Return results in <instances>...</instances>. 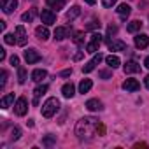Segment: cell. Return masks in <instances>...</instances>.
<instances>
[{"label":"cell","instance_id":"6da1fadb","mask_svg":"<svg viewBox=\"0 0 149 149\" xmlns=\"http://www.w3.org/2000/svg\"><path fill=\"white\" fill-rule=\"evenodd\" d=\"M97 126H98V119L97 118H81L76 125V135L83 140L91 139L93 135H97Z\"/></svg>","mask_w":149,"mask_h":149},{"label":"cell","instance_id":"7a4b0ae2","mask_svg":"<svg viewBox=\"0 0 149 149\" xmlns=\"http://www.w3.org/2000/svg\"><path fill=\"white\" fill-rule=\"evenodd\" d=\"M58 109H60V100L58 98H47L42 105V116L44 118H53Z\"/></svg>","mask_w":149,"mask_h":149},{"label":"cell","instance_id":"3957f363","mask_svg":"<svg viewBox=\"0 0 149 149\" xmlns=\"http://www.w3.org/2000/svg\"><path fill=\"white\" fill-rule=\"evenodd\" d=\"M102 40H104V37H102L98 32H95V33L91 35L90 44L86 46V53H97V51H98V47H100V44H102Z\"/></svg>","mask_w":149,"mask_h":149},{"label":"cell","instance_id":"277c9868","mask_svg":"<svg viewBox=\"0 0 149 149\" xmlns=\"http://www.w3.org/2000/svg\"><path fill=\"white\" fill-rule=\"evenodd\" d=\"M40 19H42V23H44L46 26H49V25H54V23H56V14H54L51 9H42Z\"/></svg>","mask_w":149,"mask_h":149},{"label":"cell","instance_id":"5b68a950","mask_svg":"<svg viewBox=\"0 0 149 149\" xmlns=\"http://www.w3.org/2000/svg\"><path fill=\"white\" fill-rule=\"evenodd\" d=\"M26 111H28V102H26L25 97H19V98L16 100V104H14V112H16L18 116H25Z\"/></svg>","mask_w":149,"mask_h":149},{"label":"cell","instance_id":"8992f818","mask_svg":"<svg viewBox=\"0 0 149 149\" xmlns=\"http://www.w3.org/2000/svg\"><path fill=\"white\" fill-rule=\"evenodd\" d=\"M102 60H104V56H102L100 53H98V54H95V56H93V58H91L84 67H83V72H84V74H90V72H91V70H93L100 61H102Z\"/></svg>","mask_w":149,"mask_h":149},{"label":"cell","instance_id":"52a82bcc","mask_svg":"<svg viewBox=\"0 0 149 149\" xmlns=\"http://www.w3.org/2000/svg\"><path fill=\"white\" fill-rule=\"evenodd\" d=\"M25 60H26L28 65L37 63V61H40V53H39L37 49H26V51H25Z\"/></svg>","mask_w":149,"mask_h":149},{"label":"cell","instance_id":"ba28073f","mask_svg":"<svg viewBox=\"0 0 149 149\" xmlns=\"http://www.w3.org/2000/svg\"><path fill=\"white\" fill-rule=\"evenodd\" d=\"M16 40H18V46H25L26 44V40H28V37H26V30H25V26H16Z\"/></svg>","mask_w":149,"mask_h":149},{"label":"cell","instance_id":"9c48e42d","mask_svg":"<svg viewBox=\"0 0 149 149\" xmlns=\"http://www.w3.org/2000/svg\"><path fill=\"white\" fill-rule=\"evenodd\" d=\"M147 46H149V35L139 33V35L135 37V47H137V49H146Z\"/></svg>","mask_w":149,"mask_h":149},{"label":"cell","instance_id":"30bf717a","mask_svg":"<svg viewBox=\"0 0 149 149\" xmlns=\"http://www.w3.org/2000/svg\"><path fill=\"white\" fill-rule=\"evenodd\" d=\"M123 90H126V91H139L140 90V83L137 79H126L123 83Z\"/></svg>","mask_w":149,"mask_h":149},{"label":"cell","instance_id":"8fae6325","mask_svg":"<svg viewBox=\"0 0 149 149\" xmlns=\"http://www.w3.org/2000/svg\"><path fill=\"white\" fill-rule=\"evenodd\" d=\"M18 7V0H2V11L6 14H11Z\"/></svg>","mask_w":149,"mask_h":149},{"label":"cell","instance_id":"7c38bea8","mask_svg":"<svg viewBox=\"0 0 149 149\" xmlns=\"http://www.w3.org/2000/svg\"><path fill=\"white\" fill-rule=\"evenodd\" d=\"M116 11H118L119 18H121L123 21H126V18H128V16H130V13H132V7H130L128 4H119Z\"/></svg>","mask_w":149,"mask_h":149},{"label":"cell","instance_id":"4fadbf2b","mask_svg":"<svg viewBox=\"0 0 149 149\" xmlns=\"http://www.w3.org/2000/svg\"><path fill=\"white\" fill-rule=\"evenodd\" d=\"M107 46H109V49L111 51H125L126 49V44L123 42V40H107Z\"/></svg>","mask_w":149,"mask_h":149},{"label":"cell","instance_id":"5bb4252c","mask_svg":"<svg viewBox=\"0 0 149 149\" xmlns=\"http://www.w3.org/2000/svg\"><path fill=\"white\" fill-rule=\"evenodd\" d=\"M123 70H125V74H137V72H140V65L137 61H126Z\"/></svg>","mask_w":149,"mask_h":149},{"label":"cell","instance_id":"9a60e30c","mask_svg":"<svg viewBox=\"0 0 149 149\" xmlns=\"http://www.w3.org/2000/svg\"><path fill=\"white\" fill-rule=\"evenodd\" d=\"M47 77V72L44 70V68H35L33 72H32V81H35V83H40L42 79H46Z\"/></svg>","mask_w":149,"mask_h":149},{"label":"cell","instance_id":"2e32d148","mask_svg":"<svg viewBox=\"0 0 149 149\" xmlns=\"http://www.w3.org/2000/svg\"><path fill=\"white\" fill-rule=\"evenodd\" d=\"M47 88H49L47 84H42V86H37V88H35V91H33V104H35V105L39 104V98L47 91Z\"/></svg>","mask_w":149,"mask_h":149},{"label":"cell","instance_id":"e0dca14e","mask_svg":"<svg viewBox=\"0 0 149 149\" xmlns=\"http://www.w3.org/2000/svg\"><path fill=\"white\" fill-rule=\"evenodd\" d=\"M86 109L91 111V112H95V111H102V102L97 100V98H91V100L86 102Z\"/></svg>","mask_w":149,"mask_h":149},{"label":"cell","instance_id":"ac0fdd59","mask_svg":"<svg viewBox=\"0 0 149 149\" xmlns=\"http://www.w3.org/2000/svg\"><path fill=\"white\" fill-rule=\"evenodd\" d=\"M61 93H63V97H65V98H72V97H74V93H76V88H74V84H72V83H67V84H63Z\"/></svg>","mask_w":149,"mask_h":149},{"label":"cell","instance_id":"d6986e66","mask_svg":"<svg viewBox=\"0 0 149 149\" xmlns=\"http://www.w3.org/2000/svg\"><path fill=\"white\" fill-rule=\"evenodd\" d=\"M67 2H68V0H46V4H47V6H49L51 9H56V11L63 9Z\"/></svg>","mask_w":149,"mask_h":149},{"label":"cell","instance_id":"ffe728a7","mask_svg":"<svg viewBox=\"0 0 149 149\" xmlns=\"http://www.w3.org/2000/svg\"><path fill=\"white\" fill-rule=\"evenodd\" d=\"M35 35H37V39H40V40H47V39H49V30H47V26H37V28H35Z\"/></svg>","mask_w":149,"mask_h":149},{"label":"cell","instance_id":"44dd1931","mask_svg":"<svg viewBox=\"0 0 149 149\" xmlns=\"http://www.w3.org/2000/svg\"><path fill=\"white\" fill-rule=\"evenodd\" d=\"M105 61H107V65H109L111 68H118V67L121 65V60H119L116 54H109V56H105Z\"/></svg>","mask_w":149,"mask_h":149},{"label":"cell","instance_id":"7402d4cb","mask_svg":"<svg viewBox=\"0 0 149 149\" xmlns=\"http://www.w3.org/2000/svg\"><path fill=\"white\" fill-rule=\"evenodd\" d=\"M142 28V21H139V19H133V21H130L128 25H126V30L130 32V33H135V32H139Z\"/></svg>","mask_w":149,"mask_h":149},{"label":"cell","instance_id":"603a6c76","mask_svg":"<svg viewBox=\"0 0 149 149\" xmlns=\"http://www.w3.org/2000/svg\"><path fill=\"white\" fill-rule=\"evenodd\" d=\"M67 35H68V28H67V26H58V28L54 30V39H56V40H63Z\"/></svg>","mask_w":149,"mask_h":149},{"label":"cell","instance_id":"cb8c5ba5","mask_svg":"<svg viewBox=\"0 0 149 149\" xmlns=\"http://www.w3.org/2000/svg\"><path fill=\"white\" fill-rule=\"evenodd\" d=\"M91 86H93L91 79H83V81L79 83V93H88V91L91 90Z\"/></svg>","mask_w":149,"mask_h":149},{"label":"cell","instance_id":"d4e9b609","mask_svg":"<svg viewBox=\"0 0 149 149\" xmlns=\"http://www.w3.org/2000/svg\"><path fill=\"white\" fill-rule=\"evenodd\" d=\"M79 14H81V7H79V6H74V7L67 13V19H68V21H74Z\"/></svg>","mask_w":149,"mask_h":149},{"label":"cell","instance_id":"484cf974","mask_svg":"<svg viewBox=\"0 0 149 149\" xmlns=\"http://www.w3.org/2000/svg\"><path fill=\"white\" fill-rule=\"evenodd\" d=\"M35 14H37V7H33V9L28 11V13H23V14H21V19H23L25 23H32L33 18H35Z\"/></svg>","mask_w":149,"mask_h":149},{"label":"cell","instance_id":"4316f807","mask_svg":"<svg viewBox=\"0 0 149 149\" xmlns=\"http://www.w3.org/2000/svg\"><path fill=\"white\" fill-rule=\"evenodd\" d=\"M13 102H14V93H7L2 98V102H0V104H2V109H7V107H11Z\"/></svg>","mask_w":149,"mask_h":149},{"label":"cell","instance_id":"83f0119b","mask_svg":"<svg viewBox=\"0 0 149 149\" xmlns=\"http://www.w3.org/2000/svg\"><path fill=\"white\" fill-rule=\"evenodd\" d=\"M18 81H19V84L26 83V70H25V67H18Z\"/></svg>","mask_w":149,"mask_h":149},{"label":"cell","instance_id":"f1b7e54d","mask_svg":"<svg viewBox=\"0 0 149 149\" xmlns=\"http://www.w3.org/2000/svg\"><path fill=\"white\" fill-rule=\"evenodd\" d=\"M4 42H6V44H9V46H14V44H18V40H16V35H13V33H6V35H4Z\"/></svg>","mask_w":149,"mask_h":149},{"label":"cell","instance_id":"f546056e","mask_svg":"<svg viewBox=\"0 0 149 149\" xmlns=\"http://www.w3.org/2000/svg\"><path fill=\"white\" fill-rule=\"evenodd\" d=\"M54 142H56V137H54V135H47V137L42 140V144H44L46 147H53V146H54Z\"/></svg>","mask_w":149,"mask_h":149},{"label":"cell","instance_id":"4dcf8cb0","mask_svg":"<svg viewBox=\"0 0 149 149\" xmlns=\"http://www.w3.org/2000/svg\"><path fill=\"white\" fill-rule=\"evenodd\" d=\"M74 42H76L77 46H84V33L83 32H77L76 35H74Z\"/></svg>","mask_w":149,"mask_h":149},{"label":"cell","instance_id":"1f68e13d","mask_svg":"<svg viewBox=\"0 0 149 149\" xmlns=\"http://www.w3.org/2000/svg\"><path fill=\"white\" fill-rule=\"evenodd\" d=\"M19 137H21V130H19L18 126L13 128V130H11V140H18Z\"/></svg>","mask_w":149,"mask_h":149},{"label":"cell","instance_id":"d6a6232c","mask_svg":"<svg viewBox=\"0 0 149 149\" xmlns=\"http://www.w3.org/2000/svg\"><path fill=\"white\" fill-rule=\"evenodd\" d=\"M97 28H100V21L93 19L91 23H88V25H86V28H84V30H97Z\"/></svg>","mask_w":149,"mask_h":149},{"label":"cell","instance_id":"836d02e7","mask_svg":"<svg viewBox=\"0 0 149 149\" xmlns=\"http://www.w3.org/2000/svg\"><path fill=\"white\" fill-rule=\"evenodd\" d=\"M98 76H100L102 79H109V77L112 76V70H100V72H98Z\"/></svg>","mask_w":149,"mask_h":149},{"label":"cell","instance_id":"e575fe53","mask_svg":"<svg viewBox=\"0 0 149 149\" xmlns=\"http://www.w3.org/2000/svg\"><path fill=\"white\" fill-rule=\"evenodd\" d=\"M118 33V26L116 25H109V28H107V35H116Z\"/></svg>","mask_w":149,"mask_h":149},{"label":"cell","instance_id":"d590c367","mask_svg":"<svg viewBox=\"0 0 149 149\" xmlns=\"http://www.w3.org/2000/svg\"><path fill=\"white\" fill-rule=\"evenodd\" d=\"M6 83H7V72L6 70H2V83H0V88H6Z\"/></svg>","mask_w":149,"mask_h":149},{"label":"cell","instance_id":"8d00e7d4","mask_svg":"<svg viewBox=\"0 0 149 149\" xmlns=\"http://www.w3.org/2000/svg\"><path fill=\"white\" fill-rule=\"evenodd\" d=\"M9 61H11V65H13V67H19V58H18L16 54H13Z\"/></svg>","mask_w":149,"mask_h":149},{"label":"cell","instance_id":"74e56055","mask_svg":"<svg viewBox=\"0 0 149 149\" xmlns=\"http://www.w3.org/2000/svg\"><path fill=\"white\" fill-rule=\"evenodd\" d=\"M116 4V0H102V6L104 7H112Z\"/></svg>","mask_w":149,"mask_h":149},{"label":"cell","instance_id":"f35d334b","mask_svg":"<svg viewBox=\"0 0 149 149\" xmlns=\"http://www.w3.org/2000/svg\"><path fill=\"white\" fill-rule=\"evenodd\" d=\"M104 133H105V126L98 123V126H97V135H104Z\"/></svg>","mask_w":149,"mask_h":149},{"label":"cell","instance_id":"ab89813d","mask_svg":"<svg viewBox=\"0 0 149 149\" xmlns=\"http://www.w3.org/2000/svg\"><path fill=\"white\" fill-rule=\"evenodd\" d=\"M70 74H72V68H67V70L60 72V76H61V77H67V76H70Z\"/></svg>","mask_w":149,"mask_h":149},{"label":"cell","instance_id":"60d3db41","mask_svg":"<svg viewBox=\"0 0 149 149\" xmlns=\"http://www.w3.org/2000/svg\"><path fill=\"white\" fill-rule=\"evenodd\" d=\"M0 60H2V61L6 60V51L4 49H0Z\"/></svg>","mask_w":149,"mask_h":149},{"label":"cell","instance_id":"b9f144b4","mask_svg":"<svg viewBox=\"0 0 149 149\" xmlns=\"http://www.w3.org/2000/svg\"><path fill=\"white\" fill-rule=\"evenodd\" d=\"M81 58H83V51H81V53H77L76 56H74V60H76V61H77V60H81Z\"/></svg>","mask_w":149,"mask_h":149},{"label":"cell","instance_id":"7bdbcfd3","mask_svg":"<svg viewBox=\"0 0 149 149\" xmlns=\"http://www.w3.org/2000/svg\"><path fill=\"white\" fill-rule=\"evenodd\" d=\"M135 147H147V144L146 142H140V144H135Z\"/></svg>","mask_w":149,"mask_h":149},{"label":"cell","instance_id":"ee69618b","mask_svg":"<svg viewBox=\"0 0 149 149\" xmlns=\"http://www.w3.org/2000/svg\"><path fill=\"white\" fill-rule=\"evenodd\" d=\"M144 84H146V88H147V90H149V76H147V77H146V79H144Z\"/></svg>","mask_w":149,"mask_h":149},{"label":"cell","instance_id":"f6af8a7d","mask_svg":"<svg viewBox=\"0 0 149 149\" xmlns=\"http://www.w3.org/2000/svg\"><path fill=\"white\" fill-rule=\"evenodd\" d=\"M0 30H2V32L6 30V21H0Z\"/></svg>","mask_w":149,"mask_h":149},{"label":"cell","instance_id":"bcb514c9","mask_svg":"<svg viewBox=\"0 0 149 149\" xmlns=\"http://www.w3.org/2000/svg\"><path fill=\"white\" fill-rule=\"evenodd\" d=\"M84 2H86V4H90V6H93V4L97 2V0H84Z\"/></svg>","mask_w":149,"mask_h":149},{"label":"cell","instance_id":"7dc6e473","mask_svg":"<svg viewBox=\"0 0 149 149\" xmlns=\"http://www.w3.org/2000/svg\"><path fill=\"white\" fill-rule=\"evenodd\" d=\"M144 65H146V67H147V68H149V56H147V58H146V60H144Z\"/></svg>","mask_w":149,"mask_h":149}]
</instances>
